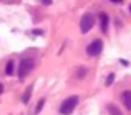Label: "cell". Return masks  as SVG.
I'll return each mask as SVG.
<instances>
[{
	"label": "cell",
	"mask_w": 131,
	"mask_h": 115,
	"mask_svg": "<svg viewBox=\"0 0 131 115\" xmlns=\"http://www.w3.org/2000/svg\"><path fill=\"white\" fill-rule=\"evenodd\" d=\"M78 102H80V99H78L77 95L68 97L67 100H63V102H61V105H60V113H61V115H70L75 109H77Z\"/></svg>",
	"instance_id": "cell-1"
},
{
	"label": "cell",
	"mask_w": 131,
	"mask_h": 115,
	"mask_svg": "<svg viewBox=\"0 0 131 115\" xmlns=\"http://www.w3.org/2000/svg\"><path fill=\"white\" fill-rule=\"evenodd\" d=\"M93 23H95V17H93V13H85L83 17H81L80 20V30L81 33H88L90 30L93 29Z\"/></svg>",
	"instance_id": "cell-2"
},
{
	"label": "cell",
	"mask_w": 131,
	"mask_h": 115,
	"mask_svg": "<svg viewBox=\"0 0 131 115\" xmlns=\"http://www.w3.org/2000/svg\"><path fill=\"white\" fill-rule=\"evenodd\" d=\"M32 68H33V60L32 58H23V60L18 64V77L20 78L27 77V74L32 72Z\"/></svg>",
	"instance_id": "cell-3"
},
{
	"label": "cell",
	"mask_w": 131,
	"mask_h": 115,
	"mask_svg": "<svg viewBox=\"0 0 131 115\" xmlns=\"http://www.w3.org/2000/svg\"><path fill=\"white\" fill-rule=\"evenodd\" d=\"M103 50V42L101 40H93L91 43L88 45L86 48V54L90 55V57H96V55H100Z\"/></svg>",
	"instance_id": "cell-4"
},
{
	"label": "cell",
	"mask_w": 131,
	"mask_h": 115,
	"mask_svg": "<svg viewBox=\"0 0 131 115\" xmlns=\"http://www.w3.org/2000/svg\"><path fill=\"white\" fill-rule=\"evenodd\" d=\"M121 100H123L126 109L131 110V90H125V92L121 93Z\"/></svg>",
	"instance_id": "cell-5"
},
{
	"label": "cell",
	"mask_w": 131,
	"mask_h": 115,
	"mask_svg": "<svg viewBox=\"0 0 131 115\" xmlns=\"http://www.w3.org/2000/svg\"><path fill=\"white\" fill-rule=\"evenodd\" d=\"M100 22H101V30L106 32L108 30V15L106 13H100Z\"/></svg>",
	"instance_id": "cell-6"
},
{
	"label": "cell",
	"mask_w": 131,
	"mask_h": 115,
	"mask_svg": "<svg viewBox=\"0 0 131 115\" xmlns=\"http://www.w3.org/2000/svg\"><path fill=\"white\" fill-rule=\"evenodd\" d=\"M108 113L110 115H123V112L119 110V107H116L115 103H110L108 105Z\"/></svg>",
	"instance_id": "cell-7"
},
{
	"label": "cell",
	"mask_w": 131,
	"mask_h": 115,
	"mask_svg": "<svg viewBox=\"0 0 131 115\" xmlns=\"http://www.w3.org/2000/svg\"><path fill=\"white\" fill-rule=\"evenodd\" d=\"M13 72H15V62L8 60L7 62V67H5V74L7 75H13Z\"/></svg>",
	"instance_id": "cell-8"
},
{
	"label": "cell",
	"mask_w": 131,
	"mask_h": 115,
	"mask_svg": "<svg viewBox=\"0 0 131 115\" xmlns=\"http://www.w3.org/2000/svg\"><path fill=\"white\" fill-rule=\"evenodd\" d=\"M32 89H33V85H30L28 89H27V92L23 93V97H22V100H23V103H27L30 100V97H32Z\"/></svg>",
	"instance_id": "cell-9"
},
{
	"label": "cell",
	"mask_w": 131,
	"mask_h": 115,
	"mask_svg": "<svg viewBox=\"0 0 131 115\" xmlns=\"http://www.w3.org/2000/svg\"><path fill=\"white\" fill-rule=\"evenodd\" d=\"M43 103H45V100L42 99V100L38 102V105H37V109H35V113H40V110L43 109Z\"/></svg>",
	"instance_id": "cell-10"
},
{
	"label": "cell",
	"mask_w": 131,
	"mask_h": 115,
	"mask_svg": "<svg viewBox=\"0 0 131 115\" xmlns=\"http://www.w3.org/2000/svg\"><path fill=\"white\" fill-rule=\"evenodd\" d=\"M113 80H115V74H110V75H108V78H106V85H111Z\"/></svg>",
	"instance_id": "cell-11"
},
{
	"label": "cell",
	"mask_w": 131,
	"mask_h": 115,
	"mask_svg": "<svg viewBox=\"0 0 131 115\" xmlns=\"http://www.w3.org/2000/svg\"><path fill=\"white\" fill-rule=\"evenodd\" d=\"M42 2L45 3V5H50V3H51V0H42Z\"/></svg>",
	"instance_id": "cell-12"
},
{
	"label": "cell",
	"mask_w": 131,
	"mask_h": 115,
	"mask_svg": "<svg viewBox=\"0 0 131 115\" xmlns=\"http://www.w3.org/2000/svg\"><path fill=\"white\" fill-rule=\"evenodd\" d=\"M111 2H115V3H121L123 0H111Z\"/></svg>",
	"instance_id": "cell-13"
},
{
	"label": "cell",
	"mask_w": 131,
	"mask_h": 115,
	"mask_svg": "<svg viewBox=\"0 0 131 115\" xmlns=\"http://www.w3.org/2000/svg\"><path fill=\"white\" fill-rule=\"evenodd\" d=\"M3 92V85H2V83H0V93H2Z\"/></svg>",
	"instance_id": "cell-14"
},
{
	"label": "cell",
	"mask_w": 131,
	"mask_h": 115,
	"mask_svg": "<svg viewBox=\"0 0 131 115\" xmlns=\"http://www.w3.org/2000/svg\"><path fill=\"white\" fill-rule=\"evenodd\" d=\"M129 12H131V5H129Z\"/></svg>",
	"instance_id": "cell-15"
}]
</instances>
